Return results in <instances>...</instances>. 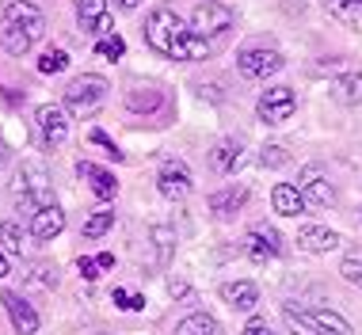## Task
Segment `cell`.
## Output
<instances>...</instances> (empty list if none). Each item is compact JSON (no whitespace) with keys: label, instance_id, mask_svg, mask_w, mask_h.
<instances>
[{"label":"cell","instance_id":"20","mask_svg":"<svg viewBox=\"0 0 362 335\" xmlns=\"http://www.w3.org/2000/svg\"><path fill=\"white\" fill-rule=\"evenodd\" d=\"M221 301L233 305V309H240V312H248V309L259 305V290L252 282H225L221 286Z\"/></svg>","mask_w":362,"mask_h":335},{"label":"cell","instance_id":"3","mask_svg":"<svg viewBox=\"0 0 362 335\" xmlns=\"http://www.w3.org/2000/svg\"><path fill=\"white\" fill-rule=\"evenodd\" d=\"M286 324L298 335H355V328L332 309H293V305H286Z\"/></svg>","mask_w":362,"mask_h":335},{"label":"cell","instance_id":"21","mask_svg":"<svg viewBox=\"0 0 362 335\" xmlns=\"http://www.w3.org/2000/svg\"><path fill=\"white\" fill-rule=\"evenodd\" d=\"M244 202H248V191H244V187H225V191L210 194V213H218V218H233Z\"/></svg>","mask_w":362,"mask_h":335},{"label":"cell","instance_id":"6","mask_svg":"<svg viewBox=\"0 0 362 335\" xmlns=\"http://www.w3.org/2000/svg\"><path fill=\"white\" fill-rule=\"evenodd\" d=\"M293 111H298V95H293V88H286V84L267 88V92L259 95V103H256L259 122H267V126L290 122V114H293Z\"/></svg>","mask_w":362,"mask_h":335},{"label":"cell","instance_id":"14","mask_svg":"<svg viewBox=\"0 0 362 335\" xmlns=\"http://www.w3.org/2000/svg\"><path fill=\"white\" fill-rule=\"evenodd\" d=\"M0 301H4V309H8V317H12V324H16L19 335H35V331H38V312H35V305H27V301L19 298V293H12V290L0 293Z\"/></svg>","mask_w":362,"mask_h":335},{"label":"cell","instance_id":"11","mask_svg":"<svg viewBox=\"0 0 362 335\" xmlns=\"http://www.w3.org/2000/svg\"><path fill=\"white\" fill-rule=\"evenodd\" d=\"M19 183H23V202H27V210H31V213L54 202L50 180H46V172L38 164H23V168H19Z\"/></svg>","mask_w":362,"mask_h":335},{"label":"cell","instance_id":"37","mask_svg":"<svg viewBox=\"0 0 362 335\" xmlns=\"http://www.w3.org/2000/svg\"><path fill=\"white\" fill-rule=\"evenodd\" d=\"M0 278H8V255L0 252Z\"/></svg>","mask_w":362,"mask_h":335},{"label":"cell","instance_id":"4","mask_svg":"<svg viewBox=\"0 0 362 335\" xmlns=\"http://www.w3.org/2000/svg\"><path fill=\"white\" fill-rule=\"evenodd\" d=\"M107 92H111V84H107L103 76L84 73V76H76V81H69V88H65V107H69L73 114H95L103 107Z\"/></svg>","mask_w":362,"mask_h":335},{"label":"cell","instance_id":"16","mask_svg":"<svg viewBox=\"0 0 362 335\" xmlns=\"http://www.w3.org/2000/svg\"><path fill=\"white\" fill-rule=\"evenodd\" d=\"M210 164H214V172H221V175L237 172V168L244 164V141L240 137H225V141H218L214 153H210Z\"/></svg>","mask_w":362,"mask_h":335},{"label":"cell","instance_id":"22","mask_svg":"<svg viewBox=\"0 0 362 335\" xmlns=\"http://www.w3.org/2000/svg\"><path fill=\"white\" fill-rule=\"evenodd\" d=\"M332 92H336V100L347 103V107L362 103V73H344V76H336Z\"/></svg>","mask_w":362,"mask_h":335},{"label":"cell","instance_id":"17","mask_svg":"<svg viewBox=\"0 0 362 335\" xmlns=\"http://www.w3.org/2000/svg\"><path fill=\"white\" fill-rule=\"evenodd\" d=\"M339 233H332L325 229V225H305V229H298V248L301 252H313V255H320V252H332V248H339Z\"/></svg>","mask_w":362,"mask_h":335},{"label":"cell","instance_id":"9","mask_svg":"<svg viewBox=\"0 0 362 335\" xmlns=\"http://www.w3.org/2000/svg\"><path fill=\"white\" fill-rule=\"evenodd\" d=\"M38 122V137H42L46 149H57V145H65V137H69V114H65V107L57 103H42L35 114Z\"/></svg>","mask_w":362,"mask_h":335},{"label":"cell","instance_id":"8","mask_svg":"<svg viewBox=\"0 0 362 335\" xmlns=\"http://www.w3.org/2000/svg\"><path fill=\"white\" fill-rule=\"evenodd\" d=\"M298 191L305 194V202H309V206H320V210L336 202V187H332L328 172H325L320 164L301 168V175H298Z\"/></svg>","mask_w":362,"mask_h":335},{"label":"cell","instance_id":"34","mask_svg":"<svg viewBox=\"0 0 362 335\" xmlns=\"http://www.w3.org/2000/svg\"><path fill=\"white\" fill-rule=\"evenodd\" d=\"M339 8H344V12H351V16H355V12H362V0H339Z\"/></svg>","mask_w":362,"mask_h":335},{"label":"cell","instance_id":"27","mask_svg":"<svg viewBox=\"0 0 362 335\" xmlns=\"http://www.w3.org/2000/svg\"><path fill=\"white\" fill-rule=\"evenodd\" d=\"M0 244H4L8 252H16V255H23V229L12 221H4L0 225Z\"/></svg>","mask_w":362,"mask_h":335},{"label":"cell","instance_id":"13","mask_svg":"<svg viewBox=\"0 0 362 335\" xmlns=\"http://www.w3.org/2000/svg\"><path fill=\"white\" fill-rule=\"evenodd\" d=\"M76 175H81V180L92 187L95 199H103V202H111L115 194H119V180H115L111 172H103L100 164H92V160H81V164H76Z\"/></svg>","mask_w":362,"mask_h":335},{"label":"cell","instance_id":"35","mask_svg":"<svg viewBox=\"0 0 362 335\" xmlns=\"http://www.w3.org/2000/svg\"><path fill=\"white\" fill-rule=\"evenodd\" d=\"M95 259H100V267H103V271H111V267H115V255H111V252H103V255H95Z\"/></svg>","mask_w":362,"mask_h":335},{"label":"cell","instance_id":"19","mask_svg":"<svg viewBox=\"0 0 362 335\" xmlns=\"http://www.w3.org/2000/svg\"><path fill=\"white\" fill-rule=\"evenodd\" d=\"M271 206H275V213H282V218H298V213H305L309 202L293 183H279L275 191H271Z\"/></svg>","mask_w":362,"mask_h":335},{"label":"cell","instance_id":"28","mask_svg":"<svg viewBox=\"0 0 362 335\" xmlns=\"http://www.w3.org/2000/svg\"><path fill=\"white\" fill-rule=\"evenodd\" d=\"M95 54L107 57V61H119V57L126 54V42H122L119 35H107V38H100V42H95Z\"/></svg>","mask_w":362,"mask_h":335},{"label":"cell","instance_id":"33","mask_svg":"<svg viewBox=\"0 0 362 335\" xmlns=\"http://www.w3.org/2000/svg\"><path fill=\"white\" fill-rule=\"evenodd\" d=\"M240 335H275V331H271V324H267V320H259V317H256V320L244 324V331H240Z\"/></svg>","mask_w":362,"mask_h":335},{"label":"cell","instance_id":"36","mask_svg":"<svg viewBox=\"0 0 362 335\" xmlns=\"http://www.w3.org/2000/svg\"><path fill=\"white\" fill-rule=\"evenodd\" d=\"M172 293H175V298H183V293H187V282H175L172 278Z\"/></svg>","mask_w":362,"mask_h":335},{"label":"cell","instance_id":"15","mask_svg":"<svg viewBox=\"0 0 362 335\" xmlns=\"http://www.w3.org/2000/svg\"><path fill=\"white\" fill-rule=\"evenodd\" d=\"M62 229H65V213H62L57 202H50V206H42V210L31 213V236L35 240H54Z\"/></svg>","mask_w":362,"mask_h":335},{"label":"cell","instance_id":"23","mask_svg":"<svg viewBox=\"0 0 362 335\" xmlns=\"http://www.w3.org/2000/svg\"><path fill=\"white\" fill-rule=\"evenodd\" d=\"M214 331H218V320L206 317V312H191L175 324V335H214Z\"/></svg>","mask_w":362,"mask_h":335},{"label":"cell","instance_id":"32","mask_svg":"<svg viewBox=\"0 0 362 335\" xmlns=\"http://www.w3.org/2000/svg\"><path fill=\"white\" fill-rule=\"evenodd\" d=\"M76 267H81V274H84V278L88 282H95V278H100V259H84V255H81V263H76Z\"/></svg>","mask_w":362,"mask_h":335},{"label":"cell","instance_id":"30","mask_svg":"<svg viewBox=\"0 0 362 335\" xmlns=\"http://www.w3.org/2000/svg\"><path fill=\"white\" fill-rule=\"evenodd\" d=\"M115 305H119V309H130V312H138V309H145V298L141 293H130V290H122V286H115Z\"/></svg>","mask_w":362,"mask_h":335},{"label":"cell","instance_id":"18","mask_svg":"<svg viewBox=\"0 0 362 335\" xmlns=\"http://www.w3.org/2000/svg\"><path fill=\"white\" fill-rule=\"evenodd\" d=\"M248 255L256 263L275 259V255H282V236L275 229H252L248 233Z\"/></svg>","mask_w":362,"mask_h":335},{"label":"cell","instance_id":"38","mask_svg":"<svg viewBox=\"0 0 362 335\" xmlns=\"http://www.w3.org/2000/svg\"><path fill=\"white\" fill-rule=\"evenodd\" d=\"M119 4H122V8H138L141 0H119Z\"/></svg>","mask_w":362,"mask_h":335},{"label":"cell","instance_id":"10","mask_svg":"<svg viewBox=\"0 0 362 335\" xmlns=\"http://www.w3.org/2000/svg\"><path fill=\"white\" fill-rule=\"evenodd\" d=\"M156 187H160V194L164 199H172V202H183L191 194V168L183 164V160H164L160 164V172H156Z\"/></svg>","mask_w":362,"mask_h":335},{"label":"cell","instance_id":"29","mask_svg":"<svg viewBox=\"0 0 362 335\" xmlns=\"http://www.w3.org/2000/svg\"><path fill=\"white\" fill-rule=\"evenodd\" d=\"M259 164L263 168H282V164H290V153L282 149V145H263V149H259Z\"/></svg>","mask_w":362,"mask_h":335},{"label":"cell","instance_id":"26","mask_svg":"<svg viewBox=\"0 0 362 335\" xmlns=\"http://www.w3.org/2000/svg\"><path fill=\"white\" fill-rule=\"evenodd\" d=\"M339 274H344L347 282H362V248H351L344 255V263H339Z\"/></svg>","mask_w":362,"mask_h":335},{"label":"cell","instance_id":"24","mask_svg":"<svg viewBox=\"0 0 362 335\" xmlns=\"http://www.w3.org/2000/svg\"><path fill=\"white\" fill-rule=\"evenodd\" d=\"M115 225V210H100L84 221V240H100V236Z\"/></svg>","mask_w":362,"mask_h":335},{"label":"cell","instance_id":"25","mask_svg":"<svg viewBox=\"0 0 362 335\" xmlns=\"http://www.w3.org/2000/svg\"><path fill=\"white\" fill-rule=\"evenodd\" d=\"M65 65H69V54H65L62 46H57V50H46L42 57H38V73H42V76H54V73H62Z\"/></svg>","mask_w":362,"mask_h":335},{"label":"cell","instance_id":"7","mask_svg":"<svg viewBox=\"0 0 362 335\" xmlns=\"http://www.w3.org/2000/svg\"><path fill=\"white\" fill-rule=\"evenodd\" d=\"M282 65H286V57H282L275 46H248V50H240V57H237V69L248 81H267V76H275Z\"/></svg>","mask_w":362,"mask_h":335},{"label":"cell","instance_id":"5","mask_svg":"<svg viewBox=\"0 0 362 335\" xmlns=\"http://www.w3.org/2000/svg\"><path fill=\"white\" fill-rule=\"evenodd\" d=\"M233 27V8L221 4V0H199L191 12V31L202 35V38H214V35H225Z\"/></svg>","mask_w":362,"mask_h":335},{"label":"cell","instance_id":"2","mask_svg":"<svg viewBox=\"0 0 362 335\" xmlns=\"http://www.w3.org/2000/svg\"><path fill=\"white\" fill-rule=\"evenodd\" d=\"M46 35V19L31 0H8L0 12V46L12 57H23L35 50V42Z\"/></svg>","mask_w":362,"mask_h":335},{"label":"cell","instance_id":"1","mask_svg":"<svg viewBox=\"0 0 362 335\" xmlns=\"http://www.w3.org/2000/svg\"><path fill=\"white\" fill-rule=\"evenodd\" d=\"M145 42L156 54L172 57V61H202V57H210V38L194 35L175 16V8H153L149 19H145Z\"/></svg>","mask_w":362,"mask_h":335},{"label":"cell","instance_id":"31","mask_svg":"<svg viewBox=\"0 0 362 335\" xmlns=\"http://www.w3.org/2000/svg\"><path fill=\"white\" fill-rule=\"evenodd\" d=\"M88 141L92 145H100V149H107V156H115V160H126V153L119 149V145L111 141V137H107L103 130H88Z\"/></svg>","mask_w":362,"mask_h":335},{"label":"cell","instance_id":"12","mask_svg":"<svg viewBox=\"0 0 362 335\" xmlns=\"http://www.w3.org/2000/svg\"><path fill=\"white\" fill-rule=\"evenodd\" d=\"M76 19H81V27L84 31H92V35H115L111 31V12H107V0H76Z\"/></svg>","mask_w":362,"mask_h":335}]
</instances>
